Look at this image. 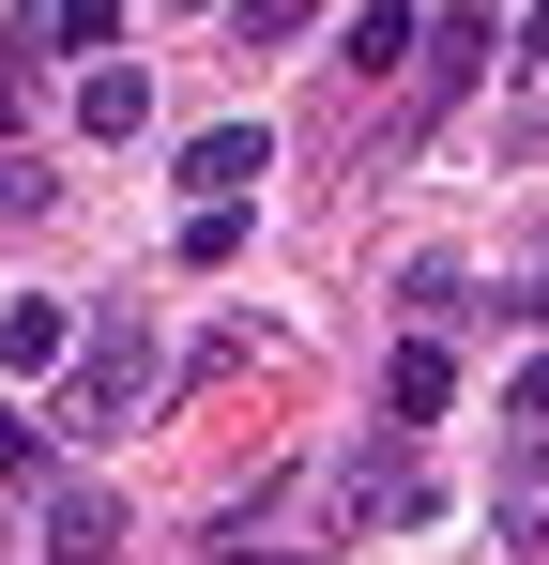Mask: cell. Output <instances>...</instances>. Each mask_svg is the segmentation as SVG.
I'll return each mask as SVG.
<instances>
[{"label": "cell", "mask_w": 549, "mask_h": 565, "mask_svg": "<svg viewBox=\"0 0 549 565\" xmlns=\"http://www.w3.org/2000/svg\"><path fill=\"white\" fill-rule=\"evenodd\" d=\"M138 107H153V77H138V62H92V93H77L92 138H138Z\"/></svg>", "instance_id": "obj_8"}, {"label": "cell", "mask_w": 549, "mask_h": 565, "mask_svg": "<svg viewBox=\"0 0 549 565\" xmlns=\"http://www.w3.org/2000/svg\"><path fill=\"white\" fill-rule=\"evenodd\" d=\"M535 321H549V260H535Z\"/></svg>", "instance_id": "obj_16"}, {"label": "cell", "mask_w": 549, "mask_h": 565, "mask_svg": "<svg viewBox=\"0 0 549 565\" xmlns=\"http://www.w3.org/2000/svg\"><path fill=\"white\" fill-rule=\"evenodd\" d=\"M473 62H488V15H443L428 62H412V107H458V93H473Z\"/></svg>", "instance_id": "obj_5"}, {"label": "cell", "mask_w": 549, "mask_h": 565, "mask_svg": "<svg viewBox=\"0 0 549 565\" xmlns=\"http://www.w3.org/2000/svg\"><path fill=\"white\" fill-rule=\"evenodd\" d=\"M138 397H153V337H138V306L77 321V367H62V428H122Z\"/></svg>", "instance_id": "obj_1"}, {"label": "cell", "mask_w": 549, "mask_h": 565, "mask_svg": "<svg viewBox=\"0 0 549 565\" xmlns=\"http://www.w3.org/2000/svg\"><path fill=\"white\" fill-rule=\"evenodd\" d=\"M336 504H352V520H412V504H428V473H412V459H381V444H366V459L336 473Z\"/></svg>", "instance_id": "obj_7"}, {"label": "cell", "mask_w": 549, "mask_h": 565, "mask_svg": "<svg viewBox=\"0 0 549 565\" xmlns=\"http://www.w3.org/2000/svg\"><path fill=\"white\" fill-rule=\"evenodd\" d=\"M290 31H321V0H245V46H290Z\"/></svg>", "instance_id": "obj_12"}, {"label": "cell", "mask_w": 549, "mask_h": 565, "mask_svg": "<svg viewBox=\"0 0 549 565\" xmlns=\"http://www.w3.org/2000/svg\"><path fill=\"white\" fill-rule=\"evenodd\" d=\"M0 473H15V489H62V473H46V428H31L15 397H0Z\"/></svg>", "instance_id": "obj_11"}, {"label": "cell", "mask_w": 549, "mask_h": 565, "mask_svg": "<svg viewBox=\"0 0 549 565\" xmlns=\"http://www.w3.org/2000/svg\"><path fill=\"white\" fill-rule=\"evenodd\" d=\"M443 397H458V367H443V337H412V352L381 367V413H397V428H428Z\"/></svg>", "instance_id": "obj_6"}, {"label": "cell", "mask_w": 549, "mask_h": 565, "mask_svg": "<svg viewBox=\"0 0 549 565\" xmlns=\"http://www.w3.org/2000/svg\"><path fill=\"white\" fill-rule=\"evenodd\" d=\"M412 46H428V31H412V0H352V62H366V77H381V62H412Z\"/></svg>", "instance_id": "obj_9"}, {"label": "cell", "mask_w": 549, "mask_h": 565, "mask_svg": "<svg viewBox=\"0 0 549 565\" xmlns=\"http://www.w3.org/2000/svg\"><path fill=\"white\" fill-rule=\"evenodd\" d=\"M260 169H274V138H260V122H214V138L183 153V184H198V199H245Z\"/></svg>", "instance_id": "obj_4"}, {"label": "cell", "mask_w": 549, "mask_h": 565, "mask_svg": "<svg viewBox=\"0 0 549 565\" xmlns=\"http://www.w3.org/2000/svg\"><path fill=\"white\" fill-rule=\"evenodd\" d=\"M519 62H549V0H519Z\"/></svg>", "instance_id": "obj_15"}, {"label": "cell", "mask_w": 549, "mask_h": 565, "mask_svg": "<svg viewBox=\"0 0 549 565\" xmlns=\"http://www.w3.org/2000/svg\"><path fill=\"white\" fill-rule=\"evenodd\" d=\"M46 565H122V504L62 473V489H46Z\"/></svg>", "instance_id": "obj_3"}, {"label": "cell", "mask_w": 549, "mask_h": 565, "mask_svg": "<svg viewBox=\"0 0 549 565\" xmlns=\"http://www.w3.org/2000/svg\"><path fill=\"white\" fill-rule=\"evenodd\" d=\"M519 444H549V367H535V382H519Z\"/></svg>", "instance_id": "obj_14"}, {"label": "cell", "mask_w": 549, "mask_h": 565, "mask_svg": "<svg viewBox=\"0 0 549 565\" xmlns=\"http://www.w3.org/2000/svg\"><path fill=\"white\" fill-rule=\"evenodd\" d=\"M46 367H77V306L15 290V306H0V382H46Z\"/></svg>", "instance_id": "obj_2"}, {"label": "cell", "mask_w": 549, "mask_h": 565, "mask_svg": "<svg viewBox=\"0 0 549 565\" xmlns=\"http://www.w3.org/2000/svg\"><path fill=\"white\" fill-rule=\"evenodd\" d=\"M229 245H245V199H198V214H183V260H198V276H214V260H229Z\"/></svg>", "instance_id": "obj_10"}, {"label": "cell", "mask_w": 549, "mask_h": 565, "mask_svg": "<svg viewBox=\"0 0 549 565\" xmlns=\"http://www.w3.org/2000/svg\"><path fill=\"white\" fill-rule=\"evenodd\" d=\"M198 565H321V551H260V535L229 520V535H214V551H198Z\"/></svg>", "instance_id": "obj_13"}]
</instances>
